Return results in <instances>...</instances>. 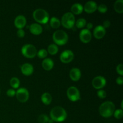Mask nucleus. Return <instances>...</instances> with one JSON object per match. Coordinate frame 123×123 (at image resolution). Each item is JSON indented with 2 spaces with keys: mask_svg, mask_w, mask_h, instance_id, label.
Segmentation results:
<instances>
[{
  "mask_svg": "<svg viewBox=\"0 0 123 123\" xmlns=\"http://www.w3.org/2000/svg\"><path fill=\"white\" fill-rule=\"evenodd\" d=\"M50 117L54 121L62 122L67 118V112L62 107L55 106L50 111Z\"/></svg>",
  "mask_w": 123,
  "mask_h": 123,
  "instance_id": "obj_1",
  "label": "nucleus"
},
{
  "mask_svg": "<svg viewBox=\"0 0 123 123\" xmlns=\"http://www.w3.org/2000/svg\"><path fill=\"white\" fill-rule=\"evenodd\" d=\"M114 111L115 105L111 101L104 102L99 107V113L103 117H110L114 114Z\"/></svg>",
  "mask_w": 123,
  "mask_h": 123,
  "instance_id": "obj_2",
  "label": "nucleus"
},
{
  "mask_svg": "<svg viewBox=\"0 0 123 123\" xmlns=\"http://www.w3.org/2000/svg\"><path fill=\"white\" fill-rule=\"evenodd\" d=\"M33 18L37 22L46 24L49 20V15L45 10L37 8L33 12Z\"/></svg>",
  "mask_w": 123,
  "mask_h": 123,
  "instance_id": "obj_3",
  "label": "nucleus"
},
{
  "mask_svg": "<svg viewBox=\"0 0 123 123\" xmlns=\"http://www.w3.org/2000/svg\"><path fill=\"white\" fill-rule=\"evenodd\" d=\"M68 35L62 30H57L53 34V40L56 44L62 46L68 42Z\"/></svg>",
  "mask_w": 123,
  "mask_h": 123,
  "instance_id": "obj_4",
  "label": "nucleus"
},
{
  "mask_svg": "<svg viewBox=\"0 0 123 123\" xmlns=\"http://www.w3.org/2000/svg\"><path fill=\"white\" fill-rule=\"evenodd\" d=\"M75 22V18L74 14L70 12H67L65 13L61 19V24L64 27L67 29H70L73 27Z\"/></svg>",
  "mask_w": 123,
  "mask_h": 123,
  "instance_id": "obj_5",
  "label": "nucleus"
},
{
  "mask_svg": "<svg viewBox=\"0 0 123 123\" xmlns=\"http://www.w3.org/2000/svg\"><path fill=\"white\" fill-rule=\"evenodd\" d=\"M21 52L22 55L28 58H33L37 55V49L36 47L31 44H25L22 48Z\"/></svg>",
  "mask_w": 123,
  "mask_h": 123,
  "instance_id": "obj_6",
  "label": "nucleus"
},
{
  "mask_svg": "<svg viewBox=\"0 0 123 123\" xmlns=\"http://www.w3.org/2000/svg\"><path fill=\"white\" fill-rule=\"evenodd\" d=\"M67 94L68 98L72 102H76L80 99V93L75 86H70L67 91Z\"/></svg>",
  "mask_w": 123,
  "mask_h": 123,
  "instance_id": "obj_7",
  "label": "nucleus"
},
{
  "mask_svg": "<svg viewBox=\"0 0 123 123\" xmlns=\"http://www.w3.org/2000/svg\"><path fill=\"white\" fill-rule=\"evenodd\" d=\"M16 96L18 100L22 103H25L28 100L29 92L26 88H21L16 91Z\"/></svg>",
  "mask_w": 123,
  "mask_h": 123,
  "instance_id": "obj_8",
  "label": "nucleus"
},
{
  "mask_svg": "<svg viewBox=\"0 0 123 123\" xmlns=\"http://www.w3.org/2000/svg\"><path fill=\"white\" fill-rule=\"evenodd\" d=\"M106 84V80L104 77L102 76H96L92 79V85L94 88L101 89L104 87Z\"/></svg>",
  "mask_w": 123,
  "mask_h": 123,
  "instance_id": "obj_9",
  "label": "nucleus"
},
{
  "mask_svg": "<svg viewBox=\"0 0 123 123\" xmlns=\"http://www.w3.org/2000/svg\"><path fill=\"white\" fill-rule=\"evenodd\" d=\"M74 58V54L70 50H66L60 55V60L63 63H69Z\"/></svg>",
  "mask_w": 123,
  "mask_h": 123,
  "instance_id": "obj_10",
  "label": "nucleus"
},
{
  "mask_svg": "<svg viewBox=\"0 0 123 123\" xmlns=\"http://www.w3.org/2000/svg\"><path fill=\"white\" fill-rule=\"evenodd\" d=\"M79 38L83 43H88L91 41L92 38L91 31L87 29H83L79 34Z\"/></svg>",
  "mask_w": 123,
  "mask_h": 123,
  "instance_id": "obj_11",
  "label": "nucleus"
},
{
  "mask_svg": "<svg viewBox=\"0 0 123 123\" xmlns=\"http://www.w3.org/2000/svg\"><path fill=\"white\" fill-rule=\"evenodd\" d=\"M105 34L106 30L102 25L97 26L93 31L94 36L97 39H101L105 36Z\"/></svg>",
  "mask_w": 123,
  "mask_h": 123,
  "instance_id": "obj_12",
  "label": "nucleus"
},
{
  "mask_svg": "<svg viewBox=\"0 0 123 123\" xmlns=\"http://www.w3.org/2000/svg\"><path fill=\"white\" fill-rule=\"evenodd\" d=\"M84 10L88 13H92L97 9V5L94 1H88L83 7Z\"/></svg>",
  "mask_w": 123,
  "mask_h": 123,
  "instance_id": "obj_13",
  "label": "nucleus"
},
{
  "mask_svg": "<svg viewBox=\"0 0 123 123\" xmlns=\"http://www.w3.org/2000/svg\"><path fill=\"white\" fill-rule=\"evenodd\" d=\"M26 23V18L23 15H19L15 18L14 25L18 29H22L25 26Z\"/></svg>",
  "mask_w": 123,
  "mask_h": 123,
  "instance_id": "obj_14",
  "label": "nucleus"
},
{
  "mask_svg": "<svg viewBox=\"0 0 123 123\" xmlns=\"http://www.w3.org/2000/svg\"><path fill=\"white\" fill-rule=\"evenodd\" d=\"M21 72L24 75L30 76L33 73L34 68L33 66L29 63H25L20 67Z\"/></svg>",
  "mask_w": 123,
  "mask_h": 123,
  "instance_id": "obj_15",
  "label": "nucleus"
},
{
  "mask_svg": "<svg viewBox=\"0 0 123 123\" xmlns=\"http://www.w3.org/2000/svg\"><path fill=\"white\" fill-rule=\"evenodd\" d=\"M69 76L70 79L73 81H78L81 76L80 70L78 68H73L70 71Z\"/></svg>",
  "mask_w": 123,
  "mask_h": 123,
  "instance_id": "obj_16",
  "label": "nucleus"
},
{
  "mask_svg": "<svg viewBox=\"0 0 123 123\" xmlns=\"http://www.w3.org/2000/svg\"><path fill=\"white\" fill-rule=\"evenodd\" d=\"M30 31L33 34L40 35L43 31V28L40 24L34 23L30 26Z\"/></svg>",
  "mask_w": 123,
  "mask_h": 123,
  "instance_id": "obj_17",
  "label": "nucleus"
},
{
  "mask_svg": "<svg viewBox=\"0 0 123 123\" xmlns=\"http://www.w3.org/2000/svg\"><path fill=\"white\" fill-rule=\"evenodd\" d=\"M54 61L50 58H45L42 62V67L46 70H50L54 67Z\"/></svg>",
  "mask_w": 123,
  "mask_h": 123,
  "instance_id": "obj_18",
  "label": "nucleus"
},
{
  "mask_svg": "<svg viewBox=\"0 0 123 123\" xmlns=\"http://www.w3.org/2000/svg\"><path fill=\"white\" fill-rule=\"evenodd\" d=\"M71 10H72V13L73 14H79L84 10V8L80 4L75 3L72 5V7H71Z\"/></svg>",
  "mask_w": 123,
  "mask_h": 123,
  "instance_id": "obj_19",
  "label": "nucleus"
},
{
  "mask_svg": "<svg viewBox=\"0 0 123 123\" xmlns=\"http://www.w3.org/2000/svg\"><path fill=\"white\" fill-rule=\"evenodd\" d=\"M114 8L115 12L118 13H122L123 12V0H117L115 2L114 5Z\"/></svg>",
  "mask_w": 123,
  "mask_h": 123,
  "instance_id": "obj_20",
  "label": "nucleus"
},
{
  "mask_svg": "<svg viewBox=\"0 0 123 123\" xmlns=\"http://www.w3.org/2000/svg\"><path fill=\"white\" fill-rule=\"evenodd\" d=\"M41 99H42V102L44 105H48L52 102V96L48 92H44V93H43L42 94V97H41Z\"/></svg>",
  "mask_w": 123,
  "mask_h": 123,
  "instance_id": "obj_21",
  "label": "nucleus"
},
{
  "mask_svg": "<svg viewBox=\"0 0 123 123\" xmlns=\"http://www.w3.org/2000/svg\"><path fill=\"white\" fill-rule=\"evenodd\" d=\"M50 25L52 28L54 29H56L60 27V25H61V22H60V20H59L58 18H56V17H52L50 19Z\"/></svg>",
  "mask_w": 123,
  "mask_h": 123,
  "instance_id": "obj_22",
  "label": "nucleus"
},
{
  "mask_svg": "<svg viewBox=\"0 0 123 123\" xmlns=\"http://www.w3.org/2000/svg\"><path fill=\"white\" fill-rule=\"evenodd\" d=\"M48 51L50 55H55L58 51V48L55 44H51L48 46Z\"/></svg>",
  "mask_w": 123,
  "mask_h": 123,
  "instance_id": "obj_23",
  "label": "nucleus"
},
{
  "mask_svg": "<svg viewBox=\"0 0 123 123\" xmlns=\"http://www.w3.org/2000/svg\"><path fill=\"white\" fill-rule=\"evenodd\" d=\"M10 85L13 88H18L19 86V85H20V80L18 78L14 77V78H12L10 79Z\"/></svg>",
  "mask_w": 123,
  "mask_h": 123,
  "instance_id": "obj_24",
  "label": "nucleus"
},
{
  "mask_svg": "<svg viewBox=\"0 0 123 123\" xmlns=\"http://www.w3.org/2000/svg\"><path fill=\"white\" fill-rule=\"evenodd\" d=\"M86 20L84 18L79 19L76 22V26L78 28H82L86 25Z\"/></svg>",
  "mask_w": 123,
  "mask_h": 123,
  "instance_id": "obj_25",
  "label": "nucleus"
},
{
  "mask_svg": "<svg viewBox=\"0 0 123 123\" xmlns=\"http://www.w3.org/2000/svg\"><path fill=\"white\" fill-rule=\"evenodd\" d=\"M49 120V118L45 114H41L38 117V121L40 123H47Z\"/></svg>",
  "mask_w": 123,
  "mask_h": 123,
  "instance_id": "obj_26",
  "label": "nucleus"
},
{
  "mask_svg": "<svg viewBox=\"0 0 123 123\" xmlns=\"http://www.w3.org/2000/svg\"><path fill=\"white\" fill-rule=\"evenodd\" d=\"M37 55L38 57L40 58H44L48 55V52L46 51V49H42L38 52H37Z\"/></svg>",
  "mask_w": 123,
  "mask_h": 123,
  "instance_id": "obj_27",
  "label": "nucleus"
},
{
  "mask_svg": "<svg viewBox=\"0 0 123 123\" xmlns=\"http://www.w3.org/2000/svg\"><path fill=\"white\" fill-rule=\"evenodd\" d=\"M114 115L117 119H121L122 118L123 116V112L122 109H117L115 110L114 113Z\"/></svg>",
  "mask_w": 123,
  "mask_h": 123,
  "instance_id": "obj_28",
  "label": "nucleus"
},
{
  "mask_svg": "<svg viewBox=\"0 0 123 123\" xmlns=\"http://www.w3.org/2000/svg\"><path fill=\"white\" fill-rule=\"evenodd\" d=\"M97 10H98V12H100V13H106L108 10V7L106 6L105 4H101L100 5H99L98 7H97Z\"/></svg>",
  "mask_w": 123,
  "mask_h": 123,
  "instance_id": "obj_29",
  "label": "nucleus"
},
{
  "mask_svg": "<svg viewBox=\"0 0 123 123\" xmlns=\"http://www.w3.org/2000/svg\"><path fill=\"white\" fill-rule=\"evenodd\" d=\"M97 96L100 98H105L106 97V92L104 90H99L97 91Z\"/></svg>",
  "mask_w": 123,
  "mask_h": 123,
  "instance_id": "obj_30",
  "label": "nucleus"
},
{
  "mask_svg": "<svg viewBox=\"0 0 123 123\" xmlns=\"http://www.w3.org/2000/svg\"><path fill=\"white\" fill-rule=\"evenodd\" d=\"M117 72L119 74L121 75V76L123 75V66L122 64H120L118 65L117 67Z\"/></svg>",
  "mask_w": 123,
  "mask_h": 123,
  "instance_id": "obj_31",
  "label": "nucleus"
},
{
  "mask_svg": "<svg viewBox=\"0 0 123 123\" xmlns=\"http://www.w3.org/2000/svg\"><path fill=\"white\" fill-rule=\"evenodd\" d=\"M7 95L10 97H13L16 95V91L13 89H9L7 91Z\"/></svg>",
  "mask_w": 123,
  "mask_h": 123,
  "instance_id": "obj_32",
  "label": "nucleus"
},
{
  "mask_svg": "<svg viewBox=\"0 0 123 123\" xmlns=\"http://www.w3.org/2000/svg\"><path fill=\"white\" fill-rule=\"evenodd\" d=\"M17 36L20 38H22L25 36V31L22 29H19L17 31Z\"/></svg>",
  "mask_w": 123,
  "mask_h": 123,
  "instance_id": "obj_33",
  "label": "nucleus"
},
{
  "mask_svg": "<svg viewBox=\"0 0 123 123\" xmlns=\"http://www.w3.org/2000/svg\"><path fill=\"white\" fill-rule=\"evenodd\" d=\"M111 25V22L110 21H109V20H105V21L103 22V27L105 29V28H109V26H110Z\"/></svg>",
  "mask_w": 123,
  "mask_h": 123,
  "instance_id": "obj_34",
  "label": "nucleus"
},
{
  "mask_svg": "<svg viewBox=\"0 0 123 123\" xmlns=\"http://www.w3.org/2000/svg\"><path fill=\"white\" fill-rule=\"evenodd\" d=\"M117 84L118 85H122L123 83V78L122 76H120L116 79Z\"/></svg>",
  "mask_w": 123,
  "mask_h": 123,
  "instance_id": "obj_35",
  "label": "nucleus"
},
{
  "mask_svg": "<svg viewBox=\"0 0 123 123\" xmlns=\"http://www.w3.org/2000/svg\"><path fill=\"white\" fill-rule=\"evenodd\" d=\"M92 27H93V25H92V23H88V24L86 25V29H87V30H91V29L92 28Z\"/></svg>",
  "mask_w": 123,
  "mask_h": 123,
  "instance_id": "obj_36",
  "label": "nucleus"
},
{
  "mask_svg": "<svg viewBox=\"0 0 123 123\" xmlns=\"http://www.w3.org/2000/svg\"><path fill=\"white\" fill-rule=\"evenodd\" d=\"M48 123H54V121H53L52 120H49V121H48Z\"/></svg>",
  "mask_w": 123,
  "mask_h": 123,
  "instance_id": "obj_37",
  "label": "nucleus"
},
{
  "mask_svg": "<svg viewBox=\"0 0 123 123\" xmlns=\"http://www.w3.org/2000/svg\"><path fill=\"white\" fill-rule=\"evenodd\" d=\"M123 101H122V102H121V108H122V109H123Z\"/></svg>",
  "mask_w": 123,
  "mask_h": 123,
  "instance_id": "obj_38",
  "label": "nucleus"
}]
</instances>
